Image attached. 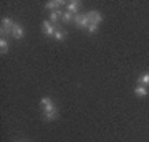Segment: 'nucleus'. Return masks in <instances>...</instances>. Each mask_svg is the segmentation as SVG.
I'll list each match as a JSON object with an SVG mask.
<instances>
[{
  "label": "nucleus",
  "instance_id": "nucleus-1",
  "mask_svg": "<svg viewBox=\"0 0 149 142\" xmlns=\"http://www.w3.org/2000/svg\"><path fill=\"white\" fill-rule=\"evenodd\" d=\"M58 117V109L55 104H48L43 107V119L45 121H55Z\"/></svg>",
  "mask_w": 149,
  "mask_h": 142
},
{
  "label": "nucleus",
  "instance_id": "nucleus-2",
  "mask_svg": "<svg viewBox=\"0 0 149 142\" xmlns=\"http://www.w3.org/2000/svg\"><path fill=\"white\" fill-rule=\"evenodd\" d=\"M73 21H74V25L78 26V28H88V26H90V23H91L86 13H83V15H81V13H76Z\"/></svg>",
  "mask_w": 149,
  "mask_h": 142
},
{
  "label": "nucleus",
  "instance_id": "nucleus-3",
  "mask_svg": "<svg viewBox=\"0 0 149 142\" xmlns=\"http://www.w3.org/2000/svg\"><path fill=\"white\" fill-rule=\"evenodd\" d=\"M13 25H15V21L12 20L10 17H5V18H2V37H3V35H12Z\"/></svg>",
  "mask_w": 149,
  "mask_h": 142
},
{
  "label": "nucleus",
  "instance_id": "nucleus-4",
  "mask_svg": "<svg viewBox=\"0 0 149 142\" xmlns=\"http://www.w3.org/2000/svg\"><path fill=\"white\" fill-rule=\"evenodd\" d=\"M42 28H43V32H45V35H47V37H53L58 26H56V25H53V23H52L50 20H43Z\"/></svg>",
  "mask_w": 149,
  "mask_h": 142
},
{
  "label": "nucleus",
  "instance_id": "nucleus-5",
  "mask_svg": "<svg viewBox=\"0 0 149 142\" xmlns=\"http://www.w3.org/2000/svg\"><path fill=\"white\" fill-rule=\"evenodd\" d=\"M86 15H88V18H90L91 23H96V25H100L103 21V15L100 13L98 10H90V12H86Z\"/></svg>",
  "mask_w": 149,
  "mask_h": 142
},
{
  "label": "nucleus",
  "instance_id": "nucleus-6",
  "mask_svg": "<svg viewBox=\"0 0 149 142\" xmlns=\"http://www.w3.org/2000/svg\"><path fill=\"white\" fill-rule=\"evenodd\" d=\"M12 37L15 38V40H22V38L25 37V30H23V26L20 23H17L13 25V30H12Z\"/></svg>",
  "mask_w": 149,
  "mask_h": 142
},
{
  "label": "nucleus",
  "instance_id": "nucleus-7",
  "mask_svg": "<svg viewBox=\"0 0 149 142\" xmlns=\"http://www.w3.org/2000/svg\"><path fill=\"white\" fill-rule=\"evenodd\" d=\"M61 5H65V2H61V0H50V2H47L45 3V8L47 10H52V12H56L58 10V7H61Z\"/></svg>",
  "mask_w": 149,
  "mask_h": 142
},
{
  "label": "nucleus",
  "instance_id": "nucleus-8",
  "mask_svg": "<svg viewBox=\"0 0 149 142\" xmlns=\"http://www.w3.org/2000/svg\"><path fill=\"white\" fill-rule=\"evenodd\" d=\"M80 7H81V3L78 0H71V2L66 3V12H70V13H78Z\"/></svg>",
  "mask_w": 149,
  "mask_h": 142
},
{
  "label": "nucleus",
  "instance_id": "nucleus-9",
  "mask_svg": "<svg viewBox=\"0 0 149 142\" xmlns=\"http://www.w3.org/2000/svg\"><path fill=\"white\" fill-rule=\"evenodd\" d=\"M134 94L139 96V98H144V96H148V86H143V84L136 86V89H134Z\"/></svg>",
  "mask_w": 149,
  "mask_h": 142
},
{
  "label": "nucleus",
  "instance_id": "nucleus-10",
  "mask_svg": "<svg viewBox=\"0 0 149 142\" xmlns=\"http://www.w3.org/2000/svg\"><path fill=\"white\" fill-rule=\"evenodd\" d=\"M53 38L56 40V42H65V40H66V32H65V30H61V28H56V32H55Z\"/></svg>",
  "mask_w": 149,
  "mask_h": 142
},
{
  "label": "nucleus",
  "instance_id": "nucleus-11",
  "mask_svg": "<svg viewBox=\"0 0 149 142\" xmlns=\"http://www.w3.org/2000/svg\"><path fill=\"white\" fill-rule=\"evenodd\" d=\"M61 15H63V12L61 10H56V12H52V13H50V21H52V23H56V21L60 20V18H61Z\"/></svg>",
  "mask_w": 149,
  "mask_h": 142
},
{
  "label": "nucleus",
  "instance_id": "nucleus-12",
  "mask_svg": "<svg viewBox=\"0 0 149 142\" xmlns=\"http://www.w3.org/2000/svg\"><path fill=\"white\" fill-rule=\"evenodd\" d=\"M0 53H2V55H7V53H8V42H7V38H3V37L0 40Z\"/></svg>",
  "mask_w": 149,
  "mask_h": 142
},
{
  "label": "nucleus",
  "instance_id": "nucleus-13",
  "mask_svg": "<svg viewBox=\"0 0 149 142\" xmlns=\"http://www.w3.org/2000/svg\"><path fill=\"white\" fill-rule=\"evenodd\" d=\"M139 84H143V86H149V73L146 71V73H141L139 74Z\"/></svg>",
  "mask_w": 149,
  "mask_h": 142
},
{
  "label": "nucleus",
  "instance_id": "nucleus-14",
  "mask_svg": "<svg viewBox=\"0 0 149 142\" xmlns=\"http://www.w3.org/2000/svg\"><path fill=\"white\" fill-rule=\"evenodd\" d=\"M73 20H74V15H73V13H70V12L65 10L63 15H61V21H63V23H70V21H73Z\"/></svg>",
  "mask_w": 149,
  "mask_h": 142
},
{
  "label": "nucleus",
  "instance_id": "nucleus-15",
  "mask_svg": "<svg viewBox=\"0 0 149 142\" xmlns=\"http://www.w3.org/2000/svg\"><path fill=\"white\" fill-rule=\"evenodd\" d=\"M98 28H100V25H96V23H90V26H88L86 30H88V33L93 35V33H98Z\"/></svg>",
  "mask_w": 149,
  "mask_h": 142
},
{
  "label": "nucleus",
  "instance_id": "nucleus-16",
  "mask_svg": "<svg viewBox=\"0 0 149 142\" xmlns=\"http://www.w3.org/2000/svg\"><path fill=\"white\" fill-rule=\"evenodd\" d=\"M40 104H42V107H45V106H48V104H53V101H52V98H48V96H45V98H42V101H40Z\"/></svg>",
  "mask_w": 149,
  "mask_h": 142
},
{
  "label": "nucleus",
  "instance_id": "nucleus-17",
  "mask_svg": "<svg viewBox=\"0 0 149 142\" xmlns=\"http://www.w3.org/2000/svg\"><path fill=\"white\" fill-rule=\"evenodd\" d=\"M17 142H20V141H17Z\"/></svg>",
  "mask_w": 149,
  "mask_h": 142
}]
</instances>
